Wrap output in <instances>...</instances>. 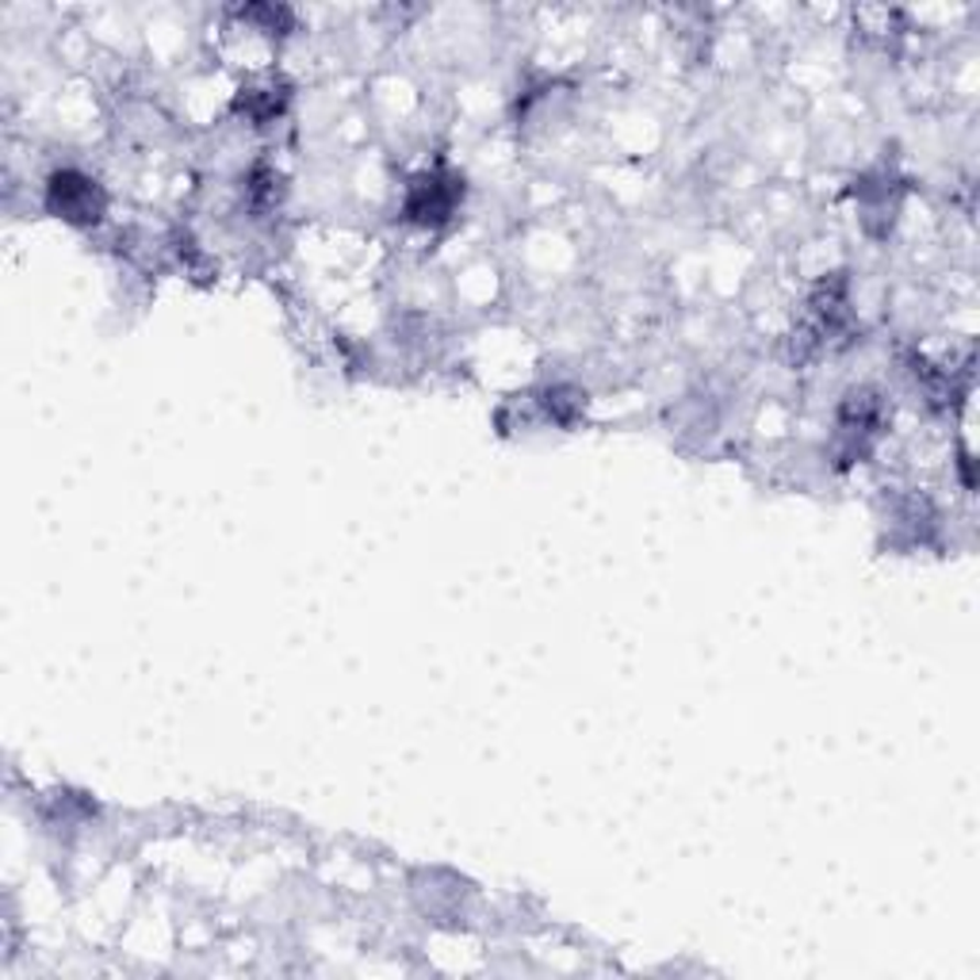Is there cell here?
I'll use <instances>...</instances> for the list:
<instances>
[{
	"label": "cell",
	"instance_id": "cell-1",
	"mask_svg": "<svg viewBox=\"0 0 980 980\" xmlns=\"http://www.w3.org/2000/svg\"><path fill=\"white\" fill-rule=\"evenodd\" d=\"M51 199L54 207H58L62 215H69V219H81V215H92V184L81 181V176L66 173V176H54L51 184ZM96 219V215H92Z\"/></svg>",
	"mask_w": 980,
	"mask_h": 980
}]
</instances>
